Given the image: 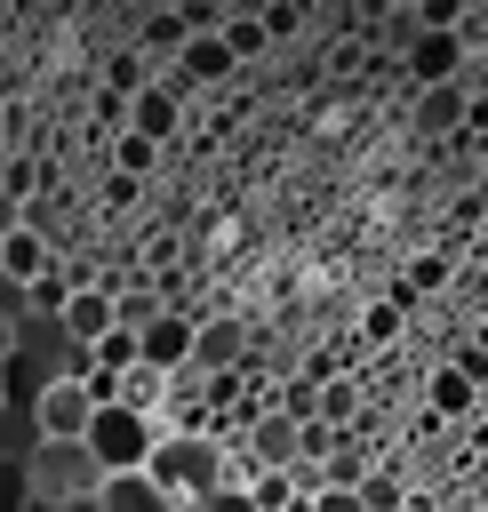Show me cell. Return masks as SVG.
Returning <instances> with one entry per match:
<instances>
[{"label":"cell","mask_w":488,"mask_h":512,"mask_svg":"<svg viewBox=\"0 0 488 512\" xmlns=\"http://www.w3.org/2000/svg\"><path fill=\"white\" fill-rule=\"evenodd\" d=\"M152 480H160V496L168 504H200V496H216L224 480H240L232 472V456L216 448V432H160V448H152V464H144Z\"/></svg>","instance_id":"1"},{"label":"cell","mask_w":488,"mask_h":512,"mask_svg":"<svg viewBox=\"0 0 488 512\" xmlns=\"http://www.w3.org/2000/svg\"><path fill=\"white\" fill-rule=\"evenodd\" d=\"M24 480H32V504H64V512H80V504H96L104 464H96L80 440H32V448H24Z\"/></svg>","instance_id":"2"},{"label":"cell","mask_w":488,"mask_h":512,"mask_svg":"<svg viewBox=\"0 0 488 512\" xmlns=\"http://www.w3.org/2000/svg\"><path fill=\"white\" fill-rule=\"evenodd\" d=\"M80 448L104 464V480H112V472H144V464H152V448H160V424H152V416H136V408H120V400H104V408L88 416Z\"/></svg>","instance_id":"3"},{"label":"cell","mask_w":488,"mask_h":512,"mask_svg":"<svg viewBox=\"0 0 488 512\" xmlns=\"http://www.w3.org/2000/svg\"><path fill=\"white\" fill-rule=\"evenodd\" d=\"M248 352H256V328L240 320V312H224V320H200L192 328V384H216V376H248Z\"/></svg>","instance_id":"4"},{"label":"cell","mask_w":488,"mask_h":512,"mask_svg":"<svg viewBox=\"0 0 488 512\" xmlns=\"http://www.w3.org/2000/svg\"><path fill=\"white\" fill-rule=\"evenodd\" d=\"M296 448H304V424L296 416H280V408H256L248 416V440H240L248 472H296Z\"/></svg>","instance_id":"5"},{"label":"cell","mask_w":488,"mask_h":512,"mask_svg":"<svg viewBox=\"0 0 488 512\" xmlns=\"http://www.w3.org/2000/svg\"><path fill=\"white\" fill-rule=\"evenodd\" d=\"M192 328H200V320H192L184 304H168V312L136 336V360H144V368H160V376H184V368H192Z\"/></svg>","instance_id":"6"},{"label":"cell","mask_w":488,"mask_h":512,"mask_svg":"<svg viewBox=\"0 0 488 512\" xmlns=\"http://www.w3.org/2000/svg\"><path fill=\"white\" fill-rule=\"evenodd\" d=\"M88 416H96V400H88V384H72V376H56V384L32 400V432H40V440H80Z\"/></svg>","instance_id":"7"},{"label":"cell","mask_w":488,"mask_h":512,"mask_svg":"<svg viewBox=\"0 0 488 512\" xmlns=\"http://www.w3.org/2000/svg\"><path fill=\"white\" fill-rule=\"evenodd\" d=\"M176 128H184V96H176L168 80H144V88L128 96V136L160 144V136H176Z\"/></svg>","instance_id":"8"},{"label":"cell","mask_w":488,"mask_h":512,"mask_svg":"<svg viewBox=\"0 0 488 512\" xmlns=\"http://www.w3.org/2000/svg\"><path fill=\"white\" fill-rule=\"evenodd\" d=\"M48 264H56V240H48V224H32V216H24V224H16L8 240H0V280L32 288V280H40Z\"/></svg>","instance_id":"9"},{"label":"cell","mask_w":488,"mask_h":512,"mask_svg":"<svg viewBox=\"0 0 488 512\" xmlns=\"http://www.w3.org/2000/svg\"><path fill=\"white\" fill-rule=\"evenodd\" d=\"M400 72H408L416 88H440V80H456V72H464V48H456V32H416V40H408V56H400Z\"/></svg>","instance_id":"10"},{"label":"cell","mask_w":488,"mask_h":512,"mask_svg":"<svg viewBox=\"0 0 488 512\" xmlns=\"http://www.w3.org/2000/svg\"><path fill=\"white\" fill-rule=\"evenodd\" d=\"M464 128H472V96L456 80L416 88V136H464Z\"/></svg>","instance_id":"11"},{"label":"cell","mask_w":488,"mask_h":512,"mask_svg":"<svg viewBox=\"0 0 488 512\" xmlns=\"http://www.w3.org/2000/svg\"><path fill=\"white\" fill-rule=\"evenodd\" d=\"M56 328H64L72 344H96V336H112V288H104V280L72 288V296H64V312H56Z\"/></svg>","instance_id":"12"},{"label":"cell","mask_w":488,"mask_h":512,"mask_svg":"<svg viewBox=\"0 0 488 512\" xmlns=\"http://www.w3.org/2000/svg\"><path fill=\"white\" fill-rule=\"evenodd\" d=\"M160 312H168V296H160V288H152L144 272H136V280H112V328L144 336V328H152Z\"/></svg>","instance_id":"13"},{"label":"cell","mask_w":488,"mask_h":512,"mask_svg":"<svg viewBox=\"0 0 488 512\" xmlns=\"http://www.w3.org/2000/svg\"><path fill=\"white\" fill-rule=\"evenodd\" d=\"M96 512H176V504L160 496L152 472H112V480L96 488Z\"/></svg>","instance_id":"14"},{"label":"cell","mask_w":488,"mask_h":512,"mask_svg":"<svg viewBox=\"0 0 488 512\" xmlns=\"http://www.w3.org/2000/svg\"><path fill=\"white\" fill-rule=\"evenodd\" d=\"M424 400H432V424H456V416L472 424V416H480V392H472V384H464V376H456L448 360H440V368L424 376Z\"/></svg>","instance_id":"15"},{"label":"cell","mask_w":488,"mask_h":512,"mask_svg":"<svg viewBox=\"0 0 488 512\" xmlns=\"http://www.w3.org/2000/svg\"><path fill=\"white\" fill-rule=\"evenodd\" d=\"M112 400H120V408H136V416H152V424H160V408H168V376H160V368H144V360H136V368H128V376H120V392H112Z\"/></svg>","instance_id":"16"},{"label":"cell","mask_w":488,"mask_h":512,"mask_svg":"<svg viewBox=\"0 0 488 512\" xmlns=\"http://www.w3.org/2000/svg\"><path fill=\"white\" fill-rule=\"evenodd\" d=\"M184 40H192V32H184V16H176V8H152V16L136 24V56L152 48V56H168V64H176V48H184Z\"/></svg>","instance_id":"17"},{"label":"cell","mask_w":488,"mask_h":512,"mask_svg":"<svg viewBox=\"0 0 488 512\" xmlns=\"http://www.w3.org/2000/svg\"><path fill=\"white\" fill-rule=\"evenodd\" d=\"M216 40L232 48V64H256V56L272 48V40H264V24H256V16H232V8H224V32H216Z\"/></svg>","instance_id":"18"},{"label":"cell","mask_w":488,"mask_h":512,"mask_svg":"<svg viewBox=\"0 0 488 512\" xmlns=\"http://www.w3.org/2000/svg\"><path fill=\"white\" fill-rule=\"evenodd\" d=\"M0 192H8V200L32 216V192H40V160H32V152H8V160H0Z\"/></svg>","instance_id":"19"},{"label":"cell","mask_w":488,"mask_h":512,"mask_svg":"<svg viewBox=\"0 0 488 512\" xmlns=\"http://www.w3.org/2000/svg\"><path fill=\"white\" fill-rule=\"evenodd\" d=\"M112 168L136 184V176H152V168H160V144H144V136H128V128H120V136H112Z\"/></svg>","instance_id":"20"},{"label":"cell","mask_w":488,"mask_h":512,"mask_svg":"<svg viewBox=\"0 0 488 512\" xmlns=\"http://www.w3.org/2000/svg\"><path fill=\"white\" fill-rule=\"evenodd\" d=\"M440 288H448V256H416L408 280L392 288V304H408V296H440Z\"/></svg>","instance_id":"21"},{"label":"cell","mask_w":488,"mask_h":512,"mask_svg":"<svg viewBox=\"0 0 488 512\" xmlns=\"http://www.w3.org/2000/svg\"><path fill=\"white\" fill-rule=\"evenodd\" d=\"M320 424H328V432H352V424H360V384H328V392H320Z\"/></svg>","instance_id":"22"},{"label":"cell","mask_w":488,"mask_h":512,"mask_svg":"<svg viewBox=\"0 0 488 512\" xmlns=\"http://www.w3.org/2000/svg\"><path fill=\"white\" fill-rule=\"evenodd\" d=\"M32 504V480H24V456H0V512H24Z\"/></svg>","instance_id":"23"},{"label":"cell","mask_w":488,"mask_h":512,"mask_svg":"<svg viewBox=\"0 0 488 512\" xmlns=\"http://www.w3.org/2000/svg\"><path fill=\"white\" fill-rule=\"evenodd\" d=\"M392 328H400V304H368L360 312V344H384Z\"/></svg>","instance_id":"24"},{"label":"cell","mask_w":488,"mask_h":512,"mask_svg":"<svg viewBox=\"0 0 488 512\" xmlns=\"http://www.w3.org/2000/svg\"><path fill=\"white\" fill-rule=\"evenodd\" d=\"M312 512H368V504H360V488H320Z\"/></svg>","instance_id":"25"},{"label":"cell","mask_w":488,"mask_h":512,"mask_svg":"<svg viewBox=\"0 0 488 512\" xmlns=\"http://www.w3.org/2000/svg\"><path fill=\"white\" fill-rule=\"evenodd\" d=\"M256 24H264V40H288V32H296V24H304V16H296V8H264V16H256Z\"/></svg>","instance_id":"26"},{"label":"cell","mask_w":488,"mask_h":512,"mask_svg":"<svg viewBox=\"0 0 488 512\" xmlns=\"http://www.w3.org/2000/svg\"><path fill=\"white\" fill-rule=\"evenodd\" d=\"M16 224H24V208H16V200H8V192H0V240H8V232H16Z\"/></svg>","instance_id":"27"},{"label":"cell","mask_w":488,"mask_h":512,"mask_svg":"<svg viewBox=\"0 0 488 512\" xmlns=\"http://www.w3.org/2000/svg\"><path fill=\"white\" fill-rule=\"evenodd\" d=\"M472 344H480V352H488V320H480V328H472Z\"/></svg>","instance_id":"28"},{"label":"cell","mask_w":488,"mask_h":512,"mask_svg":"<svg viewBox=\"0 0 488 512\" xmlns=\"http://www.w3.org/2000/svg\"><path fill=\"white\" fill-rule=\"evenodd\" d=\"M0 416H8V368H0Z\"/></svg>","instance_id":"29"},{"label":"cell","mask_w":488,"mask_h":512,"mask_svg":"<svg viewBox=\"0 0 488 512\" xmlns=\"http://www.w3.org/2000/svg\"><path fill=\"white\" fill-rule=\"evenodd\" d=\"M480 424H488V392H480Z\"/></svg>","instance_id":"30"},{"label":"cell","mask_w":488,"mask_h":512,"mask_svg":"<svg viewBox=\"0 0 488 512\" xmlns=\"http://www.w3.org/2000/svg\"><path fill=\"white\" fill-rule=\"evenodd\" d=\"M480 240H488V216H480Z\"/></svg>","instance_id":"31"}]
</instances>
